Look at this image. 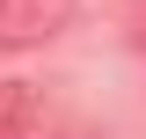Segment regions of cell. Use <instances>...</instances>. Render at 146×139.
<instances>
[{
	"instance_id": "6da1fadb",
	"label": "cell",
	"mask_w": 146,
	"mask_h": 139,
	"mask_svg": "<svg viewBox=\"0 0 146 139\" xmlns=\"http://www.w3.org/2000/svg\"><path fill=\"white\" fill-rule=\"evenodd\" d=\"M73 22V0H0V44H44Z\"/></svg>"
},
{
	"instance_id": "7a4b0ae2",
	"label": "cell",
	"mask_w": 146,
	"mask_h": 139,
	"mask_svg": "<svg viewBox=\"0 0 146 139\" xmlns=\"http://www.w3.org/2000/svg\"><path fill=\"white\" fill-rule=\"evenodd\" d=\"M0 139H36V103L22 81H0Z\"/></svg>"
}]
</instances>
